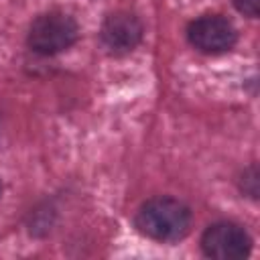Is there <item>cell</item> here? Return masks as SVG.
<instances>
[{"label": "cell", "mask_w": 260, "mask_h": 260, "mask_svg": "<svg viewBox=\"0 0 260 260\" xmlns=\"http://www.w3.org/2000/svg\"><path fill=\"white\" fill-rule=\"evenodd\" d=\"M134 225L150 240L177 242L189 234L191 209L173 197H152L136 211Z\"/></svg>", "instance_id": "1"}, {"label": "cell", "mask_w": 260, "mask_h": 260, "mask_svg": "<svg viewBox=\"0 0 260 260\" xmlns=\"http://www.w3.org/2000/svg\"><path fill=\"white\" fill-rule=\"evenodd\" d=\"M77 35H79L77 22L69 14L51 10L39 14L30 22L26 43L39 55H57L69 49L77 41Z\"/></svg>", "instance_id": "2"}, {"label": "cell", "mask_w": 260, "mask_h": 260, "mask_svg": "<svg viewBox=\"0 0 260 260\" xmlns=\"http://www.w3.org/2000/svg\"><path fill=\"white\" fill-rule=\"evenodd\" d=\"M252 240L248 232L232 221L211 223L201 236V250L215 260H242L250 254Z\"/></svg>", "instance_id": "3"}, {"label": "cell", "mask_w": 260, "mask_h": 260, "mask_svg": "<svg viewBox=\"0 0 260 260\" xmlns=\"http://www.w3.org/2000/svg\"><path fill=\"white\" fill-rule=\"evenodd\" d=\"M187 39L197 51L217 55L230 51L236 45L238 32L228 18L219 14H203L189 22Z\"/></svg>", "instance_id": "4"}, {"label": "cell", "mask_w": 260, "mask_h": 260, "mask_svg": "<svg viewBox=\"0 0 260 260\" xmlns=\"http://www.w3.org/2000/svg\"><path fill=\"white\" fill-rule=\"evenodd\" d=\"M142 35H144V26L138 20V16L124 10L108 14L100 28L102 43L110 53H116V55L134 51L140 45Z\"/></svg>", "instance_id": "5"}, {"label": "cell", "mask_w": 260, "mask_h": 260, "mask_svg": "<svg viewBox=\"0 0 260 260\" xmlns=\"http://www.w3.org/2000/svg\"><path fill=\"white\" fill-rule=\"evenodd\" d=\"M242 191L248 193L252 199L258 197V169L254 165L248 167L242 175Z\"/></svg>", "instance_id": "6"}, {"label": "cell", "mask_w": 260, "mask_h": 260, "mask_svg": "<svg viewBox=\"0 0 260 260\" xmlns=\"http://www.w3.org/2000/svg\"><path fill=\"white\" fill-rule=\"evenodd\" d=\"M234 4H236V8H238L242 14L250 16V18H256V16H258L260 0H234Z\"/></svg>", "instance_id": "7"}]
</instances>
